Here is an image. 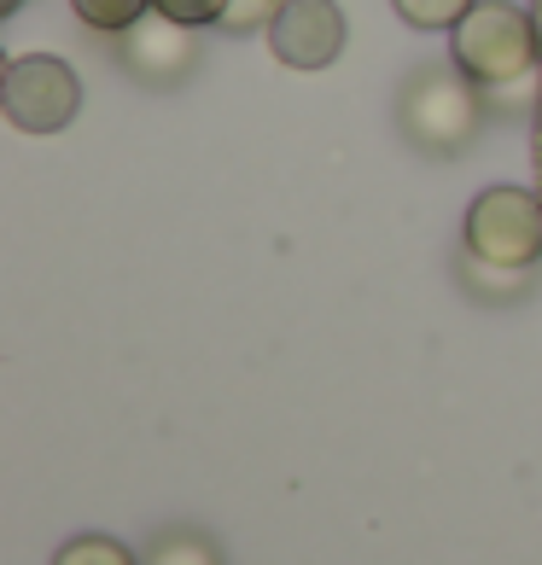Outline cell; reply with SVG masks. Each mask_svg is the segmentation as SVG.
Wrapping results in <instances>:
<instances>
[{"instance_id": "cell-1", "label": "cell", "mask_w": 542, "mask_h": 565, "mask_svg": "<svg viewBox=\"0 0 542 565\" xmlns=\"http://www.w3.org/2000/svg\"><path fill=\"white\" fill-rule=\"evenodd\" d=\"M449 65L478 82L485 106L531 111L542 94V41L536 18L513 0H478V7L449 30Z\"/></svg>"}, {"instance_id": "cell-2", "label": "cell", "mask_w": 542, "mask_h": 565, "mask_svg": "<svg viewBox=\"0 0 542 565\" xmlns=\"http://www.w3.org/2000/svg\"><path fill=\"white\" fill-rule=\"evenodd\" d=\"M397 122L421 152L455 158L478 135V122H485V94H478V82H467L455 65H426L403 82Z\"/></svg>"}, {"instance_id": "cell-3", "label": "cell", "mask_w": 542, "mask_h": 565, "mask_svg": "<svg viewBox=\"0 0 542 565\" xmlns=\"http://www.w3.org/2000/svg\"><path fill=\"white\" fill-rule=\"evenodd\" d=\"M461 239L472 257L508 263V268H536L542 257V199L531 186H485L467 204Z\"/></svg>"}, {"instance_id": "cell-4", "label": "cell", "mask_w": 542, "mask_h": 565, "mask_svg": "<svg viewBox=\"0 0 542 565\" xmlns=\"http://www.w3.org/2000/svg\"><path fill=\"white\" fill-rule=\"evenodd\" d=\"M0 111L24 135H59L82 111V82L65 58L53 53H24L0 76Z\"/></svg>"}, {"instance_id": "cell-5", "label": "cell", "mask_w": 542, "mask_h": 565, "mask_svg": "<svg viewBox=\"0 0 542 565\" xmlns=\"http://www.w3.org/2000/svg\"><path fill=\"white\" fill-rule=\"evenodd\" d=\"M268 47L291 71H327L344 53V12L332 0H280L268 18Z\"/></svg>"}, {"instance_id": "cell-6", "label": "cell", "mask_w": 542, "mask_h": 565, "mask_svg": "<svg viewBox=\"0 0 542 565\" xmlns=\"http://www.w3.org/2000/svg\"><path fill=\"white\" fill-rule=\"evenodd\" d=\"M117 58H123V71L140 76V82H152V88H176V82L199 65L193 24H176V18H163V12L152 7L140 24L123 30Z\"/></svg>"}, {"instance_id": "cell-7", "label": "cell", "mask_w": 542, "mask_h": 565, "mask_svg": "<svg viewBox=\"0 0 542 565\" xmlns=\"http://www.w3.org/2000/svg\"><path fill=\"white\" fill-rule=\"evenodd\" d=\"M461 286L472 298H490V303H508V298H525L531 291V268H508V263H485L461 250Z\"/></svg>"}, {"instance_id": "cell-8", "label": "cell", "mask_w": 542, "mask_h": 565, "mask_svg": "<svg viewBox=\"0 0 542 565\" xmlns=\"http://www.w3.org/2000/svg\"><path fill=\"white\" fill-rule=\"evenodd\" d=\"M140 565H222L216 542L199 536V531H163L152 548L140 554Z\"/></svg>"}, {"instance_id": "cell-9", "label": "cell", "mask_w": 542, "mask_h": 565, "mask_svg": "<svg viewBox=\"0 0 542 565\" xmlns=\"http://www.w3.org/2000/svg\"><path fill=\"white\" fill-rule=\"evenodd\" d=\"M76 18L88 30H106V35H123L129 24H140L146 12H152V0H71Z\"/></svg>"}, {"instance_id": "cell-10", "label": "cell", "mask_w": 542, "mask_h": 565, "mask_svg": "<svg viewBox=\"0 0 542 565\" xmlns=\"http://www.w3.org/2000/svg\"><path fill=\"white\" fill-rule=\"evenodd\" d=\"M391 7H397L403 24H414V30H455L478 0H391Z\"/></svg>"}, {"instance_id": "cell-11", "label": "cell", "mask_w": 542, "mask_h": 565, "mask_svg": "<svg viewBox=\"0 0 542 565\" xmlns=\"http://www.w3.org/2000/svg\"><path fill=\"white\" fill-rule=\"evenodd\" d=\"M53 565H140V559L123 548V542H111V536H71Z\"/></svg>"}, {"instance_id": "cell-12", "label": "cell", "mask_w": 542, "mask_h": 565, "mask_svg": "<svg viewBox=\"0 0 542 565\" xmlns=\"http://www.w3.org/2000/svg\"><path fill=\"white\" fill-rule=\"evenodd\" d=\"M152 7L163 18H176V24H222V12H227V0H152Z\"/></svg>"}, {"instance_id": "cell-13", "label": "cell", "mask_w": 542, "mask_h": 565, "mask_svg": "<svg viewBox=\"0 0 542 565\" xmlns=\"http://www.w3.org/2000/svg\"><path fill=\"white\" fill-rule=\"evenodd\" d=\"M280 0H227V12H222V24L245 35V30H268V18H275Z\"/></svg>"}, {"instance_id": "cell-14", "label": "cell", "mask_w": 542, "mask_h": 565, "mask_svg": "<svg viewBox=\"0 0 542 565\" xmlns=\"http://www.w3.org/2000/svg\"><path fill=\"white\" fill-rule=\"evenodd\" d=\"M18 7H24V0H0V18H7V12H18Z\"/></svg>"}]
</instances>
